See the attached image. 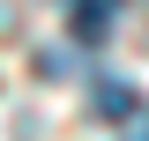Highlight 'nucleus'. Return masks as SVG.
I'll return each mask as SVG.
<instances>
[{
	"label": "nucleus",
	"mask_w": 149,
	"mask_h": 141,
	"mask_svg": "<svg viewBox=\"0 0 149 141\" xmlns=\"http://www.w3.org/2000/svg\"><path fill=\"white\" fill-rule=\"evenodd\" d=\"M90 111H97L104 126H127V119H142V89H134L127 74H104V82L90 89Z\"/></svg>",
	"instance_id": "1"
},
{
	"label": "nucleus",
	"mask_w": 149,
	"mask_h": 141,
	"mask_svg": "<svg viewBox=\"0 0 149 141\" xmlns=\"http://www.w3.org/2000/svg\"><path fill=\"white\" fill-rule=\"evenodd\" d=\"M74 8V45H104V15H112V0H67Z\"/></svg>",
	"instance_id": "2"
}]
</instances>
